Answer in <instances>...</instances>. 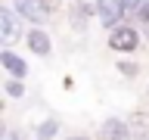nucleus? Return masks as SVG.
<instances>
[{"label": "nucleus", "mask_w": 149, "mask_h": 140, "mask_svg": "<svg viewBox=\"0 0 149 140\" xmlns=\"http://www.w3.org/2000/svg\"><path fill=\"white\" fill-rule=\"evenodd\" d=\"M146 140H149V137H146Z\"/></svg>", "instance_id": "nucleus-16"}, {"label": "nucleus", "mask_w": 149, "mask_h": 140, "mask_svg": "<svg viewBox=\"0 0 149 140\" xmlns=\"http://www.w3.org/2000/svg\"><path fill=\"white\" fill-rule=\"evenodd\" d=\"M134 16H137V22H146V25H149V0L137 9V13H134Z\"/></svg>", "instance_id": "nucleus-10"}, {"label": "nucleus", "mask_w": 149, "mask_h": 140, "mask_svg": "<svg viewBox=\"0 0 149 140\" xmlns=\"http://www.w3.org/2000/svg\"><path fill=\"white\" fill-rule=\"evenodd\" d=\"M130 121L118 118V115H112L100 125V140H130Z\"/></svg>", "instance_id": "nucleus-4"}, {"label": "nucleus", "mask_w": 149, "mask_h": 140, "mask_svg": "<svg viewBox=\"0 0 149 140\" xmlns=\"http://www.w3.org/2000/svg\"><path fill=\"white\" fill-rule=\"evenodd\" d=\"M16 13L19 19H28L34 28H40L50 19L53 6H50V0H16Z\"/></svg>", "instance_id": "nucleus-2"}, {"label": "nucleus", "mask_w": 149, "mask_h": 140, "mask_svg": "<svg viewBox=\"0 0 149 140\" xmlns=\"http://www.w3.org/2000/svg\"><path fill=\"white\" fill-rule=\"evenodd\" d=\"M34 134H37V140H56V134H59V121H56V118L40 121V125L34 128Z\"/></svg>", "instance_id": "nucleus-8"}, {"label": "nucleus", "mask_w": 149, "mask_h": 140, "mask_svg": "<svg viewBox=\"0 0 149 140\" xmlns=\"http://www.w3.org/2000/svg\"><path fill=\"white\" fill-rule=\"evenodd\" d=\"M109 47L115 53H134L140 47V31L137 25H127V22H121V25L109 28Z\"/></svg>", "instance_id": "nucleus-1"}, {"label": "nucleus", "mask_w": 149, "mask_h": 140, "mask_svg": "<svg viewBox=\"0 0 149 140\" xmlns=\"http://www.w3.org/2000/svg\"><path fill=\"white\" fill-rule=\"evenodd\" d=\"M3 134H6V128H3V121H0V137H3Z\"/></svg>", "instance_id": "nucleus-13"}, {"label": "nucleus", "mask_w": 149, "mask_h": 140, "mask_svg": "<svg viewBox=\"0 0 149 140\" xmlns=\"http://www.w3.org/2000/svg\"><path fill=\"white\" fill-rule=\"evenodd\" d=\"M3 93L13 97V100H19V97H25V84L19 81V78H6L3 81Z\"/></svg>", "instance_id": "nucleus-9"}, {"label": "nucleus", "mask_w": 149, "mask_h": 140, "mask_svg": "<svg viewBox=\"0 0 149 140\" xmlns=\"http://www.w3.org/2000/svg\"><path fill=\"white\" fill-rule=\"evenodd\" d=\"M22 37H25L28 50H31L34 56H50L53 53V41H50V34H47L44 28H28Z\"/></svg>", "instance_id": "nucleus-5"}, {"label": "nucleus", "mask_w": 149, "mask_h": 140, "mask_svg": "<svg viewBox=\"0 0 149 140\" xmlns=\"http://www.w3.org/2000/svg\"><path fill=\"white\" fill-rule=\"evenodd\" d=\"M16 37H22V25H19V16L13 13V9L0 6V44H3V41H16Z\"/></svg>", "instance_id": "nucleus-7"}, {"label": "nucleus", "mask_w": 149, "mask_h": 140, "mask_svg": "<svg viewBox=\"0 0 149 140\" xmlns=\"http://www.w3.org/2000/svg\"><path fill=\"white\" fill-rule=\"evenodd\" d=\"M0 112H3V100H0Z\"/></svg>", "instance_id": "nucleus-15"}, {"label": "nucleus", "mask_w": 149, "mask_h": 140, "mask_svg": "<svg viewBox=\"0 0 149 140\" xmlns=\"http://www.w3.org/2000/svg\"><path fill=\"white\" fill-rule=\"evenodd\" d=\"M0 140H19V134H3Z\"/></svg>", "instance_id": "nucleus-12"}, {"label": "nucleus", "mask_w": 149, "mask_h": 140, "mask_svg": "<svg viewBox=\"0 0 149 140\" xmlns=\"http://www.w3.org/2000/svg\"><path fill=\"white\" fill-rule=\"evenodd\" d=\"M0 69H3L9 78H19V81L28 75V62L19 53H13V50H0Z\"/></svg>", "instance_id": "nucleus-6"}, {"label": "nucleus", "mask_w": 149, "mask_h": 140, "mask_svg": "<svg viewBox=\"0 0 149 140\" xmlns=\"http://www.w3.org/2000/svg\"><path fill=\"white\" fill-rule=\"evenodd\" d=\"M118 69H121V72H124V75H137V65H130V62H121Z\"/></svg>", "instance_id": "nucleus-11"}, {"label": "nucleus", "mask_w": 149, "mask_h": 140, "mask_svg": "<svg viewBox=\"0 0 149 140\" xmlns=\"http://www.w3.org/2000/svg\"><path fill=\"white\" fill-rule=\"evenodd\" d=\"M68 140H90V137H68Z\"/></svg>", "instance_id": "nucleus-14"}, {"label": "nucleus", "mask_w": 149, "mask_h": 140, "mask_svg": "<svg viewBox=\"0 0 149 140\" xmlns=\"http://www.w3.org/2000/svg\"><path fill=\"white\" fill-rule=\"evenodd\" d=\"M93 16L100 19L106 28H115V25H121V22H124V9H121L118 0H96Z\"/></svg>", "instance_id": "nucleus-3"}]
</instances>
